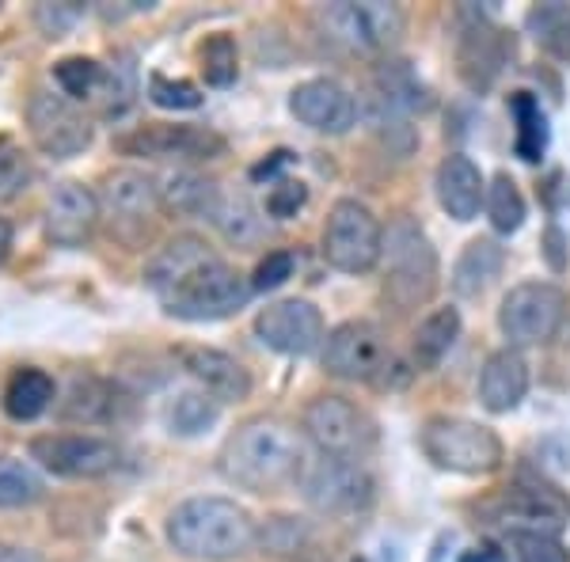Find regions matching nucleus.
I'll list each match as a JSON object with an SVG mask.
<instances>
[{
    "label": "nucleus",
    "mask_w": 570,
    "mask_h": 562,
    "mask_svg": "<svg viewBox=\"0 0 570 562\" xmlns=\"http://www.w3.org/2000/svg\"><path fill=\"white\" fill-rule=\"evenodd\" d=\"M305 467V433L274 418V414H259V418H247L244 426H236L217 456V472L252 494L289 491L301 483Z\"/></svg>",
    "instance_id": "nucleus-1"
},
{
    "label": "nucleus",
    "mask_w": 570,
    "mask_h": 562,
    "mask_svg": "<svg viewBox=\"0 0 570 562\" xmlns=\"http://www.w3.org/2000/svg\"><path fill=\"white\" fill-rule=\"evenodd\" d=\"M171 551L190 562H233L259 543V524L233 497H187L164 521Z\"/></svg>",
    "instance_id": "nucleus-2"
},
{
    "label": "nucleus",
    "mask_w": 570,
    "mask_h": 562,
    "mask_svg": "<svg viewBox=\"0 0 570 562\" xmlns=\"http://www.w3.org/2000/svg\"><path fill=\"white\" fill-rule=\"evenodd\" d=\"M381 263H384V297L400 312H411L434 297L438 252L430 244V236L411 217H395L384 228Z\"/></svg>",
    "instance_id": "nucleus-3"
},
{
    "label": "nucleus",
    "mask_w": 570,
    "mask_h": 562,
    "mask_svg": "<svg viewBox=\"0 0 570 562\" xmlns=\"http://www.w3.org/2000/svg\"><path fill=\"white\" fill-rule=\"evenodd\" d=\"M419 445L426 460L456 475H491L505 460L499 433L472 418H453V414L430 418L419 433Z\"/></svg>",
    "instance_id": "nucleus-4"
},
{
    "label": "nucleus",
    "mask_w": 570,
    "mask_h": 562,
    "mask_svg": "<svg viewBox=\"0 0 570 562\" xmlns=\"http://www.w3.org/2000/svg\"><path fill=\"white\" fill-rule=\"evenodd\" d=\"M252 282L240 270H233L228 263H206L190 278H183L176 289H168L160 297L164 312L187 324H209V319H225L233 312H240L247 297H252Z\"/></svg>",
    "instance_id": "nucleus-5"
},
{
    "label": "nucleus",
    "mask_w": 570,
    "mask_h": 562,
    "mask_svg": "<svg viewBox=\"0 0 570 562\" xmlns=\"http://www.w3.org/2000/svg\"><path fill=\"white\" fill-rule=\"evenodd\" d=\"M99 198V225L122 244H141L149 236L156 214H160V187L141 168H115L104 175L96 190Z\"/></svg>",
    "instance_id": "nucleus-6"
},
{
    "label": "nucleus",
    "mask_w": 570,
    "mask_h": 562,
    "mask_svg": "<svg viewBox=\"0 0 570 562\" xmlns=\"http://www.w3.org/2000/svg\"><path fill=\"white\" fill-rule=\"evenodd\" d=\"M320 31L351 53H384L403 39V12L384 0H338L316 12Z\"/></svg>",
    "instance_id": "nucleus-7"
},
{
    "label": "nucleus",
    "mask_w": 570,
    "mask_h": 562,
    "mask_svg": "<svg viewBox=\"0 0 570 562\" xmlns=\"http://www.w3.org/2000/svg\"><path fill=\"white\" fill-rule=\"evenodd\" d=\"M301 433L320 448V456L362 460L376 445V426L346 395H316L301 414Z\"/></svg>",
    "instance_id": "nucleus-8"
},
{
    "label": "nucleus",
    "mask_w": 570,
    "mask_h": 562,
    "mask_svg": "<svg viewBox=\"0 0 570 562\" xmlns=\"http://www.w3.org/2000/svg\"><path fill=\"white\" fill-rule=\"evenodd\" d=\"M27 134H31L35 149L50 160H72L91 145V115L69 96L50 88H35L27 99Z\"/></svg>",
    "instance_id": "nucleus-9"
},
{
    "label": "nucleus",
    "mask_w": 570,
    "mask_h": 562,
    "mask_svg": "<svg viewBox=\"0 0 570 562\" xmlns=\"http://www.w3.org/2000/svg\"><path fill=\"white\" fill-rule=\"evenodd\" d=\"M567 308H570V300L559 285L521 282L502 297L499 327H502V335L510 338L513 349L540 346L559 335V327H563V319H567Z\"/></svg>",
    "instance_id": "nucleus-10"
},
{
    "label": "nucleus",
    "mask_w": 570,
    "mask_h": 562,
    "mask_svg": "<svg viewBox=\"0 0 570 562\" xmlns=\"http://www.w3.org/2000/svg\"><path fill=\"white\" fill-rule=\"evenodd\" d=\"M384 228L365 201L343 198L331 206L324 225V259L343 274H365L381 263Z\"/></svg>",
    "instance_id": "nucleus-11"
},
{
    "label": "nucleus",
    "mask_w": 570,
    "mask_h": 562,
    "mask_svg": "<svg viewBox=\"0 0 570 562\" xmlns=\"http://www.w3.org/2000/svg\"><path fill=\"white\" fill-rule=\"evenodd\" d=\"M297 486L320 517H351V513H362L373 502L376 491L373 475L365 472L362 460H338V456L308 460Z\"/></svg>",
    "instance_id": "nucleus-12"
},
{
    "label": "nucleus",
    "mask_w": 570,
    "mask_h": 562,
    "mask_svg": "<svg viewBox=\"0 0 570 562\" xmlns=\"http://www.w3.org/2000/svg\"><path fill=\"white\" fill-rule=\"evenodd\" d=\"M31 460L53 479H104L118 472L122 453L99 433H42L31 441Z\"/></svg>",
    "instance_id": "nucleus-13"
},
{
    "label": "nucleus",
    "mask_w": 570,
    "mask_h": 562,
    "mask_svg": "<svg viewBox=\"0 0 570 562\" xmlns=\"http://www.w3.org/2000/svg\"><path fill=\"white\" fill-rule=\"evenodd\" d=\"M392 365L384 331L370 319H346L327 335L324 368L338 381H381Z\"/></svg>",
    "instance_id": "nucleus-14"
},
{
    "label": "nucleus",
    "mask_w": 570,
    "mask_h": 562,
    "mask_svg": "<svg viewBox=\"0 0 570 562\" xmlns=\"http://www.w3.org/2000/svg\"><path fill=\"white\" fill-rule=\"evenodd\" d=\"M255 338L274 354L305 357L327 343V327L312 300H274L255 316Z\"/></svg>",
    "instance_id": "nucleus-15"
},
{
    "label": "nucleus",
    "mask_w": 570,
    "mask_h": 562,
    "mask_svg": "<svg viewBox=\"0 0 570 562\" xmlns=\"http://www.w3.org/2000/svg\"><path fill=\"white\" fill-rule=\"evenodd\" d=\"M118 149L126 156H145V160H214L225 152V137H217L206 126H176V122H153L141 130L118 137Z\"/></svg>",
    "instance_id": "nucleus-16"
},
{
    "label": "nucleus",
    "mask_w": 570,
    "mask_h": 562,
    "mask_svg": "<svg viewBox=\"0 0 570 562\" xmlns=\"http://www.w3.org/2000/svg\"><path fill=\"white\" fill-rule=\"evenodd\" d=\"M289 115L316 134L343 137V134H351L357 122V99L338 85V80L316 77L289 91Z\"/></svg>",
    "instance_id": "nucleus-17"
},
{
    "label": "nucleus",
    "mask_w": 570,
    "mask_h": 562,
    "mask_svg": "<svg viewBox=\"0 0 570 562\" xmlns=\"http://www.w3.org/2000/svg\"><path fill=\"white\" fill-rule=\"evenodd\" d=\"M99 228V198L96 190L77 179L53 187L46 201V236L58 247H85Z\"/></svg>",
    "instance_id": "nucleus-18"
},
{
    "label": "nucleus",
    "mask_w": 570,
    "mask_h": 562,
    "mask_svg": "<svg viewBox=\"0 0 570 562\" xmlns=\"http://www.w3.org/2000/svg\"><path fill=\"white\" fill-rule=\"evenodd\" d=\"M505 31L494 23H487L483 16L464 23L461 42H456V69H461V80L472 91H487L494 80L502 77L505 69Z\"/></svg>",
    "instance_id": "nucleus-19"
},
{
    "label": "nucleus",
    "mask_w": 570,
    "mask_h": 562,
    "mask_svg": "<svg viewBox=\"0 0 570 562\" xmlns=\"http://www.w3.org/2000/svg\"><path fill=\"white\" fill-rule=\"evenodd\" d=\"M179 365L187 376H195L198 388L209 392L217 403H240L252 395V373L233 354L217 346H179Z\"/></svg>",
    "instance_id": "nucleus-20"
},
{
    "label": "nucleus",
    "mask_w": 570,
    "mask_h": 562,
    "mask_svg": "<svg viewBox=\"0 0 570 562\" xmlns=\"http://www.w3.org/2000/svg\"><path fill=\"white\" fill-rule=\"evenodd\" d=\"M499 517L510 524V532H548V536H556L570 521V502L551 486L518 483L502 494Z\"/></svg>",
    "instance_id": "nucleus-21"
},
{
    "label": "nucleus",
    "mask_w": 570,
    "mask_h": 562,
    "mask_svg": "<svg viewBox=\"0 0 570 562\" xmlns=\"http://www.w3.org/2000/svg\"><path fill=\"white\" fill-rule=\"evenodd\" d=\"M529 392V362L521 349H494L480 373V400L491 414H510Z\"/></svg>",
    "instance_id": "nucleus-22"
},
{
    "label": "nucleus",
    "mask_w": 570,
    "mask_h": 562,
    "mask_svg": "<svg viewBox=\"0 0 570 562\" xmlns=\"http://www.w3.org/2000/svg\"><path fill=\"white\" fill-rule=\"evenodd\" d=\"M110 407H115L110 384L104 376L85 373V368H77L58 388V400H53V414L66 426H99V422L110 418Z\"/></svg>",
    "instance_id": "nucleus-23"
},
{
    "label": "nucleus",
    "mask_w": 570,
    "mask_h": 562,
    "mask_svg": "<svg viewBox=\"0 0 570 562\" xmlns=\"http://www.w3.org/2000/svg\"><path fill=\"white\" fill-rule=\"evenodd\" d=\"M487 198V183L483 171L468 160L464 152H449L438 168V201L453 220H475L480 217V206Z\"/></svg>",
    "instance_id": "nucleus-24"
},
{
    "label": "nucleus",
    "mask_w": 570,
    "mask_h": 562,
    "mask_svg": "<svg viewBox=\"0 0 570 562\" xmlns=\"http://www.w3.org/2000/svg\"><path fill=\"white\" fill-rule=\"evenodd\" d=\"M214 259L217 255L209 252V244L202 236H190V233L171 236L149 259V266H145V285H149L156 297H164V293L176 289L183 278H190V274Z\"/></svg>",
    "instance_id": "nucleus-25"
},
{
    "label": "nucleus",
    "mask_w": 570,
    "mask_h": 562,
    "mask_svg": "<svg viewBox=\"0 0 570 562\" xmlns=\"http://www.w3.org/2000/svg\"><path fill=\"white\" fill-rule=\"evenodd\" d=\"M220 195H225V190H220L214 179H206V175H198L190 168L168 171L160 183V206L171 209V214H179V217L214 220L217 206H220Z\"/></svg>",
    "instance_id": "nucleus-26"
},
{
    "label": "nucleus",
    "mask_w": 570,
    "mask_h": 562,
    "mask_svg": "<svg viewBox=\"0 0 570 562\" xmlns=\"http://www.w3.org/2000/svg\"><path fill=\"white\" fill-rule=\"evenodd\" d=\"M58 400V384L46 368H35V365H23L8 376L4 392H0V407L12 422H35L39 414H46Z\"/></svg>",
    "instance_id": "nucleus-27"
},
{
    "label": "nucleus",
    "mask_w": 570,
    "mask_h": 562,
    "mask_svg": "<svg viewBox=\"0 0 570 562\" xmlns=\"http://www.w3.org/2000/svg\"><path fill=\"white\" fill-rule=\"evenodd\" d=\"M502 266H505V252L499 247V239H487V236L472 239L453 266L456 297H483V293L499 282Z\"/></svg>",
    "instance_id": "nucleus-28"
},
{
    "label": "nucleus",
    "mask_w": 570,
    "mask_h": 562,
    "mask_svg": "<svg viewBox=\"0 0 570 562\" xmlns=\"http://www.w3.org/2000/svg\"><path fill=\"white\" fill-rule=\"evenodd\" d=\"M137 91H141V77H137V58L130 50H115L104 61V85H99L96 107L99 118H122L126 110L137 103Z\"/></svg>",
    "instance_id": "nucleus-29"
},
{
    "label": "nucleus",
    "mask_w": 570,
    "mask_h": 562,
    "mask_svg": "<svg viewBox=\"0 0 570 562\" xmlns=\"http://www.w3.org/2000/svg\"><path fill=\"white\" fill-rule=\"evenodd\" d=\"M214 225L217 233L236 247H247V244H259L266 225H263V214L255 209V201L244 195V190H225L220 195V206L214 214Z\"/></svg>",
    "instance_id": "nucleus-30"
},
{
    "label": "nucleus",
    "mask_w": 570,
    "mask_h": 562,
    "mask_svg": "<svg viewBox=\"0 0 570 562\" xmlns=\"http://www.w3.org/2000/svg\"><path fill=\"white\" fill-rule=\"evenodd\" d=\"M46 497V479L31 460L0 453V510H31Z\"/></svg>",
    "instance_id": "nucleus-31"
},
{
    "label": "nucleus",
    "mask_w": 570,
    "mask_h": 562,
    "mask_svg": "<svg viewBox=\"0 0 570 562\" xmlns=\"http://www.w3.org/2000/svg\"><path fill=\"white\" fill-rule=\"evenodd\" d=\"M510 110H513V118H518V137H513L518 156H521V160H529V164L544 160V152H548V118H544V110H540V99L532 96V91H513Z\"/></svg>",
    "instance_id": "nucleus-32"
},
{
    "label": "nucleus",
    "mask_w": 570,
    "mask_h": 562,
    "mask_svg": "<svg viewBox=\"0 0 570 562\" xmlns=\"http://www.w3.org/2000/svg\"><path fill=\"white\" fill-rule=\"evenodd\" d=\"M525 27L540 50L559 61H570V4H559V0L537 4L525 16Z\"/></svg>",
    "instance_id": "nucleus-33"
},
{
    "label": "nucleus",
    "mask_w": 570,
    "mask_h": 562,
    "mask_svg": "<svg viewBox=\"0 0 570 562\" xmlns=\"http://www.w3.org/2000/svg\"><path fill=\"white\" fill-rule=\"evenodd\" d=\"M461 338V312L456 308H438L422 319L419 335H415V362L422 368H434L441 357L453 349V343Z\"/></svg>",
    "instance_id": "nucleus-34"
},
{
    "label": "nucleus",
    "mask_w": 570,
    "mask_h": 562,
    "mask_svg": "<svg viewBox=\"0 0 570 562\" xmlns=\"http://www.w3.org/2000/svg\"><path fill=\"white\" fill-rule=\"evenodd\" d=\"M164 418H168V430L179 433V437H198V433H206L220 418V403L209 392L190 388V392H179L176 400L168 403Z\"/></svg>",
    "instance_id": "nucleus-35"
},
{
    "label": "nucleus",
    "mask_w": 570,
    "mask_h": 562,
    "mask_svg": "<svg viewBox=\"0 0 570 562\" xmlns=\"http://www.w3.org/2000/svg\"><path fill=\"white\" fill-rule=\"evenodd\" d=\"M53 85H58L61 96H69L72 103H91L96 99L99 85H104V61L85 58V53H72V58H61L53 66Z\"/></svg>",
    "instance_id": "nucleus-36"
},
{
    "label": "nucleus",
    "mask_w": 570,
    "mask_h": 562,
    "mask_svg": "<svg viewBox=\"0 0 570 562\" xmlns=\"http://www.w3.org/2000/svg\"><path fill=\"white\" fill-rule=\"evenodd\" d=\"M483 206H487V217H491V225L499 236H513L521 225H525V198H521L518 183H513L505 171L491 179Z\"/></svg>",
    "instance_id": "nucleus-37"
},
{
    "label": "nucleus",
    "mask_w": 570,
    "mask_h": 562,
    "mask_svg": "<svg viewBox=\"0 0 570 562\" xmlns=\"http://www.w3.org/2000/svg\"><path fill=\"white\" fill-rule=\"evenodd\" d=\"M376 99H384L389 107L407 115L411 107L426 103V88L419 85L415 69H411L407 61H384V66L376 69Z\"/></svg>",
    "instance_id": "nucleus-38"
},
{
    "label": "nucleus",
    "mask_w": 570,
    "mask_h": 562,
    "mask_svg": "<svg viewBox=\"0 0 570 562\" xmlns=\"http://www.w3.org/2000/svg\"><path fill=\"white\" fill-rule=\"evenodd\" d=\"M198 69L206 77V85L214 88H228L240 72V50H236L233 34H209L206 42L198 46Z\"/></svg>",
    "instance_id": "nucleus-39"
},
{
    "label": "nucleus",
    "mask_w": 570,
    "mask_h": 562,
    "mask_svg": "<svg viewBox=\"0 0 570 562\" xmlns=\"http://www.w3.org/2000/svg\"><path fill=\"white\" fill-rule=\"evenodd\" d=\"M35 183V164L31 152L23 149L16 137L0 134V201H16L31 190Z\"/></svg>",
    "instance_id": "nucleus-40"
},
{
    "label": "nucleus",
    "mask_w": 570,
    "mask_h": 562,
    "mask_svg": "<svg viewBox=\"0 0 570 562\" xmlns=\"http://www.w3.org/2000/svg\"><path fill=\"white\" fill-rule=\"evenodd\" d=\"M510 551L518 562H570V551L548 532H510Z\"/></svg>",
    "instance_id": "nucleus-41"
},
{
    "label": "nucleus",
    "mask_w": 570,
    "mask_h": 562,
    "mask_svg": "<svg viewBox=\"0 0 570 562\" xmlns=\"http://www.w3.org/2000/svg\"><path fill=\"white\" fill-rule=\"evenodd\" d=\"M149 99L164 110H195L202 107V91L190 80H171L164 72H153L149 77Z\"/></svg>",
    "instance_id": "nucleus-42"
},
{
    "label": "nucleus",
    "mask_w": 570,
    "mask_h": 562,
    "mask_svg": "<svg viewBox=\"0 0 570 562\" xmlns=\"http://www.w3.org/2000/svg\"><path fill=\"white\" fill-rule=\"evenodd\" d=\"M85 4H35V27L46 39H66V34L85 20Z\"/></svg>",
    "instance_id": "nucleus-43"
},
{
    "label": "nucleus",
    "mask_w": 570,
    "mask_h": 562,
    "mask_svg": "<svg viewBox=\"0 0 570 562\" xmlns=\"http://www.w3.org/2000/svg\"><path fill=\"white\" fill-rule=\"evenodd\" d=\"M259 543L271 555H293L305 543V529L297 524V517H271L259 532Z\"/></svg>",
    "instance_id": "nucleus-44"
},
{
    "label": "nucleus",
    "mask_w": 570,
    "mask_h": 562,
    "mask_svg": "<svg viewBox=\"0 0 570 562\" xmlns=\"http://www.w3.org/2000/svg\"><path fill=\"white\" fill-rule=\"evenodd\" d=\"M308 201V187L305 183H293V179H282L271 187V195H266V214L271 217H297V209Z\"/></svg>",
    "instance_id": "nucleus-45"
},
{
    "label": "nucleus",
    "mask_w": 570,
    "mask_h": 562,
    "mask_svg": "<svg viewBox=\"0 0 570 562\" xmlns=\"http://www.w3.org/2000/svg\"><path fill=\"white\" fill-rule=\"evenodd\" d=\"M293 266H297V259H293V252H271L266 259L255 266L252 274V289H278V285H285L293 278Z\"/></svg>",
    "instance_id": "nucleus-46"
},
{
    "label": "nucleus",
    "mask_w": 570,
    "mask_h": 562,
    "mask_svg": "<svg viewBox=\"0 0 570 562\" xmlns=\"http://www.w3.org/2000/svg\"><path fill=\"white\" fill-rule=\"evenodd\" d=\"M544 255L551 263V270H563L567 266V236L559 228H548L544 233Z\"/></svg>",
    "instance_id": "nucleus-47"
},
{
    "label": "nucleus",
    "mask_w": 570,
    "mask_h": 562,
    "mask_svg": "<svg viewBox=\"0 0 570 562\" xmlns=\"http://www.w3.org/2000/svg\"><path fill=\"white\" fill-rule=\"evenodd\" d=\"M0 562H46L39 551L20 548V543H0Z\"/></svg>",
    "instance_id": "nucleus-48"
},
{
    "label": "nucleus",
    "mask_w": 570,
    "mask_h": 562,
    "mask_svg": "<svg viewBox=\"0 0 570 562\" xmlns=\"http://www.w3.org/2000/svg\"><path fill=\"white\" fill-rule=\"evenodd\" d=\"M289 160H293L289 152H274V160H263L259 168H255L252 175H255V179H263V175H274L278 168H285V164H289Z\"/></svg>",
    "instance_id": "nucleus-49"
},
{
    "label": "nucleus",
    "mask_w": 570,
    "mask_h": 562,
    "mask_svg": "<svg viewBox=\"0 0 570 562\" xmlns=\"http://www.w3.org/2000/svg\"><path fill=\"white\" fill-rule=\"evenodd\" d=\"M461 562H505V559H502V551H499V548H491V543H487V548L468 551V555H464Z\"/></svg>",
    "instance_id": "nucleus-50"
},
{
    "label": "nucleus",
    "mask_w": 570,
    "mask_h": 562,
    "mask_svg": "<svg viewBox=\"0 0 570 562\" xmlns=\"http://www.w3.org/2000/svg\"><path fill=\"white\" fill-rule=\"evenodd\" d=\"M8 252H12V225L0 217V263L8 259Z\"/></svg>",
    "instance_id": "nucleus-51"
},
{
    "label": "nucleus",
    "mask_w": 570,
    "mask_h": 562,
    "mask_svg": "<svg viewBox=\"0 0 570 562\" xmlns=\"http://www.w3.org/2000/svg\"><path fill=\"white\" fill-rule=\"evenodd\" d=\"M351 562H365V559H351Z\"/></svg>",
    "instance_id": "nucleus-52"
}]
</instances>
